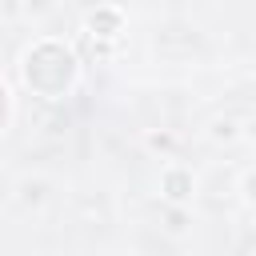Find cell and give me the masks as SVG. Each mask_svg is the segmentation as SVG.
I'll list each match as a JSON object with an SVG mask.
<instances>
[{
  "mask_svg": "<svg viewBox=\"0 0 256 256\" xmlns=\"http://www.w3.org/2000/svg\"><path fill=\"white\" fill-rule=\"evenodd\" d=\"M72 76H76V56H72L64 44H40V48H32L28 60H24V80H28V88L40 92V96H48V100L60 96V92H68Z\"/></svg>",
  "mask_w": 256,
  "mask_h": 256,
  "instance_id": "cell-1",
  "label": "cell"
},
{
  "mask_svg": "<svg viewBox=\"0 0 256 256\" xmlns=\"http://www.w3.org/2000/svg\"><path fill=\"white\" fill-rule=\"evenodd\" d=\"M164 188H168V196H172V200H184V196H188V188H192V180H188V172H168Z\"/></svg>",
  "mask_w": 256,
  "mask_h": 256,
  "instance_id": "cell-2",
  "label": "cell"
},
{
  "mask_svg": "<svg viewBox=\"0 0 256 256\" xmlns=\"http://www.w3.org/2000/svg\"><path fill=\"white\" fill-rule=\"evenodd\" d=\"M116 24H120V16H116V12H96V16H92V28H108V32H112Z\"/></svg>",
  "mask_w": 256,
  "mask_h": 256,
  "instance_id": "cell-3",
  "label": "cell"
},
{
  "mask_svg": "<svg viewBox=\"0 0 256 256\" xmlns=\"http://www.w3.org/2000/svg\"><path fill=\"white\" fill-rule=\"evenodd\" d=\"M4 116H8V92H4V84H0V128H4Z\"/></svg>",
  "mask_w": 256,
  "mask_h": 256,
  "instance_id": "cell-4",
  "label": "cell"
}]
</instances>
